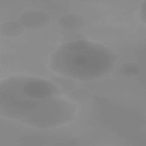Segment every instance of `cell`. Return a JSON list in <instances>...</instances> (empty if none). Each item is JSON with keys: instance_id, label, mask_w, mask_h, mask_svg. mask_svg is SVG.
I'll return each instance as SVG.
<instances>
[{"instance_id": "30bf717a", "label": "cell", "mask_w": 146, "mask_h": 146, "mask_svg": "<svg viewBox=\"0 0 146 146\" xmlns=\"http://www.w3.org/2000/svg\"><path fill=\"white\" fill-rule=\"evenodd\" d=\"M90 44V42L86 39L78 40L73 42L63 43L60 47L65 50L72 52H76L83 50L87 48Z\"/></svg>"}, {"instance_id": "52a82bcc", "label": "cell", "mask_w": 146, "mask_h": 146, "mask_svg": "<svg viewBox=\"0 0 146 146\" xmlns=\"http://www.w3.org/2000/svg\"><path fill=\"white\" fill-rule=\"evenodd\" d=\"M24 28L19 22L6 21L1 24L0 33L1 35L7 37H16L23 33Z\"/></svg>"}, {"instance_id": "ba28073f", "label": "cell", "mask_w": 146, "mask_h": 146, "mask_svg": "<svg viewBox=\"0 0 146 146\" xmlns=\"http://www.w3.org/2000/svg\"><path fill=\"white\" fill-rule=\"evenodd\" d=\"M50 80L58 87L62 94H67L76 87L75 80L68 76H56L51 78Z\"/></svg>"}, {"instance_id": "7c38bea8", "label": "cell", "mask_w": 146, "mask_h": 146, "mask_svg": "<svg viewBox=\"0 0 146 146\" xmlns=\"http://www.w3.org/2000/svg\"><path fill=\"white\" fill-rule=\"evenodd\" d=\"M83 39H86L85 36L77 32L76 33H74L71 35H66L62 39V42L63 43L73 42V41H76L78 40H83Z\"/></svg>"}, {"instance_id": "5b68a950", "label": "cell", "mask_w": 146, "mask_h": 146, "mask_svg": "<svg viewBox=\"0 0 146 146\" xmlns=\"http://www.w3.org/2000/svg\"><path fill=\"white\" fill-rule=\"evenodd\" d=\"M50 21V17L46 13L35 10L25 11L19 17L21 24L29 29L43 28L48 24Z\"/></svg>"}, {"instance_id": "6da1fadb", "label": "cell", "mask_w": 146, "mask_h": 146, "mask_svg": "<svg viewBox=\"0 0 146 146\" xmlns=\"http://www.w3.org/2000/svg\"><path fill=\"white\" fill-rule=\"evenodd\" d=\"M116 57L107 47L90 42L86 49L76 52L59 47L51 56L50 65L55 72L80 80H92L110 73Z\"/></svg>"}, {"instance_id": "277c9868", "label": "cell", "mask_w": 146, "mask_h": 146, "mask_svg": "<svg viewBox=\"0 0 146 146\" xmlns=\"http://www.w3.org/2000/svg\"><path fill=\"white\" fill-rule=\"evenodd\" d=\"M23 90L26 95L36 100H48L62 95L58 87L50 80L31 76L25 82Z\"/></svg>"}, {"instance_id": "7a4b0ae2", "label": "cell", "mask_w": 146, "mask_h": 146, "mask_svg": "<svg viewBox=\"0 0 146 146\" xmlns=\"http://www.w3.org/2000/svg\"><path fill=\"white\" fill-rule=\"evenodd\" d=\"M27 76H13L0 83V114L11 119H23L44 105L48 100L29 97L23 90Z\"/></svg>"}, {"instance_id": "3957f363", "label": "cell", "mask_w": 146, "mask_h": 146, "mask_svg": "<svg viewBox=\"0 0 146 146\" xmlns=\"http://www.w3.org/2000/svg\"><path fill=\"white\" fill-rule=\"evenodd\" d=\"M76 106L72 102L59 96L51 98L21 121L37 128H51L71 121L75 116Z\"/></svg>"}, {"instance_id": "8fae6325", "label": "cell", "mask_w": 146, "mask_h": 146, "mask_svg": "<svg viewBox=\"0 0 146 146\" xmlns=\"http://www.w3.org/2000/svg\"><path fill=\"white\" fill-rule=\"evenodd\" d=\"M120 73L127 77L135 76L141 72V68L135 63H125L123 64L120 70Z\"/></svg>"}, {"instance_id": "4fadbf2b", "label": "cell", "mask_w": 146, "mask_h": 146, "mask_svg": "<svg viewBox=\"0 0 146 146\" xmlns=\"http://www.w3.org/2000/svg\"><path fill=\"white\" fill-rule=\"evenodd\" d=\"M146 9V1H143L140 7V16L141 19L145 23L146 20V16H145V9Z\"/></svg>"}, {"instance_id": "9c48e42d", "label": "cell", "mask_w": 146, "mask_h": 146, "mask_svg": "<svg viewBox=\"0 0 146 146\" xmlns=\"http://www.w3.org/2000/svg\"><path fill=\"white\" fill-rule=\"evenodd\" d=\"M91 97L90 92L83 88H75L67 94V98L71 102L83 103L87 101Z\"/></svg>"}, {"instance_id": "8992f818", "label": "cell", "mask_w": 146, "mask_h": 146, "mask_svg": "<svg viewBox=\"0 0 146 146\" xmlns=\"http://www.w3.org/2000/svg\"><path fill=\"white\" fill-rule=\"evenodd\" d=\"M58 23L63 30L78 31L86 27L87 21L83 16L79 14H67L60 17Z\"/></svg>"}]
</instances>
